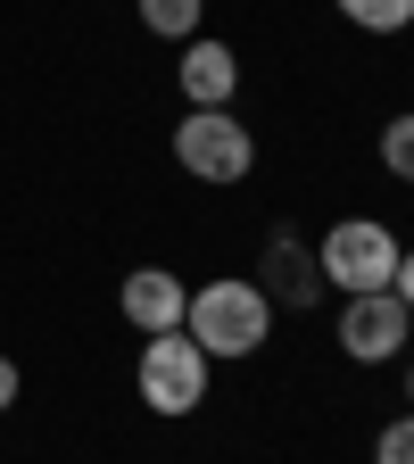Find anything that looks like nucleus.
<instances>
[{
	"instance_id": "423d86ee",
	"label": "nucleus",
	"mask_w": 414,
	"mask_h": 464,
	"mask_svg": "<svg viewBox=\"0 0 414 464\" xmlns=\"http://www.w3.org/2000/svg\"><path fill=\"white\" fill-rule=\"evenodd\" d=\"M257 290H265V307H315V290H323V266H315V249L299 241V232H274V241H265Z\"/></svg>"
},
{
	"instance_id": "9d476101",
	"label": "nucleus",
	"mask_w": 414,
	"mask_h": 464,
	"mask_svg": "<svg viewBox=\"0 0 414 464\" xmlns=\"http://www.w3.org/2000/svg\"><path fill=\"white\" fill-rule=\"evenodd\" d=\"M340 17L365 25V34H406L414 25V0H340Z\"/></svg>"
},
{
	"instance_id": "20e7f679",
	"label": "nucleus",
	"mask_w": 414,
	"mask_h": 464,
	"mask_svg": "<svg viewBox=\"0 0 414 464\" xmlns=\"http://www.w3.org/2000/svg\"><path fill=\"white\" fill-rule=\"evenodd\" d=\"M133 382H141V398H149V415H191V406L207 398V357H199L191 332H149Z\"/></svg>"
},
{
	"instance_id": "6e6552de",
	"label": "nucleus",
	"mask_w": 414,
	"mask_h": 464,
	"mask_svg": "<svg viewBox=\"0 0 414 464\" xmlns=\"http://www.w3.org/2000/svg\"><path fill=\"white\" fill-rule=\"evenodd\" d=\"M183 100L191 108H232V92H241V58H232L224 42H183Z\"/></svg>"
},
{
	"instance_id": "39448f33",
	"label": "nucleus",
	"mask_w": 414,
	"mask_h": 464,
	"mask_svg": "<svg viewBox=\"0 0 414 464\" xmlns=\"http://www.w3.org/2000/svg\"><path fill=\"white\" fill-rule=\"evenodd\" d=\"M406 332H414V315L390 299V290H365V299L340 307V348H348L357 365H390V357H406Z\"/></svg>"
},
{
	"instance_id": "1a4fd4ad",
	"label": "nucleus",
	"mask_w": 414,
	"mask_h": 464,
	"mask_svg": "<svg viewBox=\"0 0 414 464\" xmlns=\"http://www.w3.org/2000/svg\"><path fill=\"white\" fill-rule=\"evenodd\" d=\"M199 9L207 0H141V25L166 34V42H199Z\"/></svg>"
},
{
	"instance_id": "9b49d317",
	"label": "nucleus",
	"mask_w": 414,
	"mask_h": 464,
	"mask_svg": "<svg viewBox=\"0 0 414 464\" xmlns=\"http://www.w3.org/2000/svg\"><path fill=\"white\" fill-rule=\"evenodd\" d=\"M381 166L398 174V183H414V108L381 125Z\"/></svg>"
},
{
	"instance_id": "f257e3e1",
	"label": "nucleus",
	"mask_w": 414,
	"mask_h": 464,
	"mask_svg": "<svg viewBox=\"0 0 414 464\" xmlns=\"http://www.w3.org/2000/svg\"><path fill=\"white\" fill-rule=\"evenodd\" d=\"M183 332L199 340V357H257L265 332H274V307H265V290H257V282L224 274V282H199V290H191Z\"/></svg>"
},
{
	"instance_id": "f8f14e48",
	"label": "nucleus",
	"mask_w": 414,
	"mask_h": 464,
	"mask_svg": "<svg viewBox=\"0 0 414 464\" xmlns=\"http://www.w3.org/2000/svg\"><path fill=\"white\" fill-rule=\"evenodd\" d=\"M373 464H414V415L381 423V440H373Z\"/></svg>"
},
{
	"instance_id": "0eeeda50",
	"label": "nucleus",
	"mask_w": 414,
	"mask_h": 464,
	"mask_svg": "<svg viewBox=\"0 0 414 464\" xmlns=\"http://www.w3.org/2000/svg\"><path fill=\"white\" fill-rule=\"evenodd\" d=\"M116 307H125V324H133V332H183V307H191V290H183V274H166V266H141V274H125Z\"/></svg>"
},
{
	"instance_id": "4468645a",
	"label": "nucleus",
	"mask_w": 414,
	"mask_h": 464,
	"mask_svg": "<svg viewBox=\"0 0 414 464\" xmlns=\"http://www.w3.org/2000/svg\"><path fill=\"white\" fill-rule=\"evenodd\" d=\"M9 406H17V365L0 357V415H9Z\"/></svg>"
},
{
	"instance_id": "f03ea898",
	"label": "nucleus",
	"mask_w": 414,
	"mask_h": 464,
	"mask_svg": "<svg viewBox=\"0 0 414 464\" xmlns=\"http://www.w3.org/2000/svg\"><path fill=\"white\" fill-rule=\"evenodd\" d=\"M398 232L381 224V216H340L332 232H323V249H315V266H323V282L332 290H348V299H365V290H390V274H398Z\"/></svg>"
},
{
	"instance_id": "2eb2a0df",
	"label": "nucleus",
	"mask_w": 414,
	"mask_h": 464,
	"mask_svg": "<svg viewBox=\"0 0 414 464\" xmlns=\"http://www.w3.org/2000/svg\"><path fill=\"white\" fill-rule=\"evenodd\" d=\"M406 398H414V365H406Z\"/></svg>"
},
{
	"instance_id": "ddd939ff",
	"label": "nucleus",
	"mask_w": 414,
	"mask_h": 464,
	"mask_svg": "<svg viewBox=\"0 0 414 464\" xmlns=\"http://www.w3.org/2000/svg\"><path fill=\"white\" fill-rule=\"evenodd\" d=\"M390 299L414 315V249H406V257H398V274H390Z\"/></svg>"
},
{
	"instance_id": "7ed1b4c3",
	"label": "nucleus",
	"mask_w": 414,
	"mask_h": 464,
	"mask_svg": "<svg viewBox=\"0 0 414 464\" xmlns=\"http://www.w3.org/2000/svg\"><path fill=\"white\" fill-rule=\"evenodd\" d=\"M174 158H183V174H199V183H249L257 133L232 108H191L183 125H174Z\"/></svg>"
}]
</instances>
